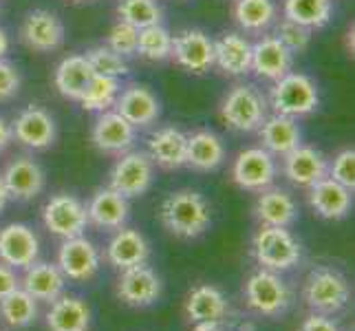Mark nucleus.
Returning <instances> with one entry per match:
<instances>
[{
    "instance_id": "obj_5",
    "label": "nucleus",
    "mask_w": 355,
    "mask_h": 331,
    "mask_svg": "<svg viewBox=\"0 0 355 331\" xmlns=\"http://www.w3.org/2000/svg\"><path fill=\"white\" fill-rule=\"evenodd\" d=\"M243 294L248 307L254 314L267 318L285 314L291 303V291L287 283L280 278L278 272H272V269H259V272H254L248 278V283H245Z\"/></svg>"
},
{
    "instance_id": "obj_28",
    "label": "nucleus",
    "mask_w": 355,
    "mask_h": 331,
    "mask_svg": "<svg viewBox=\"0 0 355 331\" xmlns=\"http://www.w3.org/2000/svg\"><path fill=\"white\" fill-rule=\"evenodd\" d=\"M22 289L31 294L35 300L42 303H53L64 294L67 287V276L60 272L55 263L46 261H35L24 269V276L20 280Z\"/></svg>"
},
{
    "instance_id": "obj_51",
    "label": "nucleus",
    "mask_w": 355,
    "mask_h": 331,
    "mask_svg": "<svg viewBox=\"0 0 355 331\" xmlns=\"http://www.w3.org/2000/svg\"><path fill=\"white\" fill-rule=\"evenodd\" d=\"M73 3H87V0H73Z\"/></svg>"
},
{
    "instance_id": "obj_34",
    "label": "nucleus",
    "mask_w": 355,
    "mask_h": 331,
    "mask_svg": "<svg viewBox=\"0 0 355 331\" xmlns=\"http://www.w3.org/2000/svg\"><path fill=\"white\" fill-rule=\"evenodd\" d=\"M334 16V0H285L283 18L302 24L311 31L322 29Z\"/></svg>"
},
{
    "instance_id": "obj_35",
    "label": "nucleus",
    "mask_w": 355,
    "mask_h": 331,
    "mask_svg": "<svg viewBox=\"0 0 355 331\" xmlns=\"http://www.w3.org/2000/svg\"><path fill=\"white\" fill-rule=\"evenodd\" d=\"M35 318H38V300L22 287L0 300V321L9 329H24L33 325Z\"/></svg>"
},
{
    "instance_id": "obj_43",
    "label": "nucleus",
    "mask_w": 355,
    "mask_h": 331,
    "mask_svg": "<svg viewBox=\"0 0 355 331\" xmlns=\"http://www.w3.org/2000/svg\"><path fill=\"white\" fill-rule=\"evenodd\" d=\"M20 84H22L20 71L3 58L0 60V102L16 97L20 91Z\"/></svg>"
},
{
    "instance_id": "obj_26",
    "label": "nucleus",
    "mask_w": 355,
    "mask_h": 331,
    "mask_svg": "<svg viewBox=\"0 0 355 331\" xmlns=\"http://www.w3.org/2000/svg\"><path fill=\"white\" fill-rule=\"evenodd\" d=\"M130 212L128 199L121 197L113 188H100L87 203L89 223L100 230H119L124 228Z\"/></svg>"
},
{
    "instance_id": "obj_22",
    "label": "nucleus",
    "mask_w": 355,
    "mask_h": 331,
    "mask_svg": "<svg viewBox=\"0 0 355 331\" xmlns=\"http://www.w3.org/2000/svg\"><path fill=\"white\" fill-rule=\"evenodd\" d=\"M256 133H259L261 148L274 157H285L302 144V130L298 121L285 115H267Z\"/></svg>"
},
{
    "instance_id": "obj_21",
    "label": "nucleus",
    "mask_w": 355,
    "mask_h": 331,
    "mask_svg": "<svg viewBox=\"0 0 355 331\" xmlns=\"http://www.w3.org/2000/svg\"><path fill=\"white\" fill-rule=\"evenodd\" d=\"M214 67L230 78H245L252 73V40L230 31L214 40Z\"/></svg>"
},
{
    "instance_id": "obj_38",
    "label": "nucleus",
    "mask_w": 355,
    "mask_h": 331,
    "mask_svg": "<svg viewBox=\"0 0 355 331\" xmlns=\"http://www.w3.org/2000/svg\"><path fill=\"white\" fill-rule=\"evenodd\" d=\"M117 16L137 29L153 27L164 22V9L159 0H119Z\"/></svg>"
},
{
    "instance_id": "obj_13",
    "label": "nucleus",
    "mask_w": 355,
    "mask_h": 331,
    "mask_svg": "<svg viewBox=\"0 0 355 331\" xmlns=\"http://www.w3.org/2000/svg\"><path fill=\"white\" fill-rule=\"evenodd\" d=\"M93 146L104 155H124L128 153L135 139H137V128L121 117L117 110H104L97 115L93 130H91Z\"/></svg>"
},
{
    "instance_id": "obj_37",
    "label": "nucleus",
    "mask_w": 355,
    "mask_h": 331,
    "mask_svg": "<svg viewBox=\"0 0 355 331\" xmlns=\"http://www.w3.org/2000/svg\"><path fill=\"white\" fill-rule=\"evenodd\" d=\"M173 53V33L164 24H153V27L139 29L137 40V56L148 60V62H166Z\"/></svg>"
},
{
    "instance_id": "obj_8",
    "label": "nucleus",
    "mask_w": 355,
    "mask_h": 331,
    "mask_svg": "<svg viewBox=\"0 0 355 331\" xmlns=\"http://www.w3.org/2000/svg\"><path fill=\"white\" fill-rule=\"evenodd\" d=\"M42 223L51 235L60 239L80 237L89 226L87 205L76 194L58 192L42 207Z\"/></svg>"
},
{
    "instance_id": "obj_2",
    "label": "nucleus",
    "mask_w": 355,
    "mask_h": 331,
    "mask_svg": "<svg viewBox=\"0 0 355 331\" xmlns=\"http://www.w3.org/2000/svg\"><path fill=\"white\" fill-rule=\"evenodd\" d=\"M267 104L276 115H285L291 119L307 117L320 106V89L307 73L289 71L287 76L272 82Z\"/></svg>"
},
{
    "instance_id": "obj_46",
    "label": "nucleus",
    "mask_w": 355,
    "mask_h": 331,
    "mask_svg": "<svg viewBox=\"0 0 355 331\" xmlns=\"http://www.w3.org/2000/svg\"><path fill=\"white\" fill-rule=\"evenodd\" d=\"M11 144H14V128L5 117H0V153H5Z\"/></svg>"
},
{
    "instance_id": "obj_47",
    "label": "nucleus",
    "mask_w": 355,
    "mask_h": 331,
    "mask_svg": "<svg viewBox=\"0 0 355 331\" xmlns=\"http://www.w3.org/2000/svg\"><path fill=\"white\" fill-rule=\"evenodd\" d=\"M194 331H225L223 323H199L194 325Z\"/></svg>"
},
{
    "instance_id": "obj_23",
    "label": "nucleus",
    "mask_w": 355,
    "mask_h": 331,
    "mask_svg": "<svg viewBox=\"0 0 355 331\" xmlns=\"http://www.w3.org/2000/svg\"><path fill=\"white\" fill-rule=\"evenodd\" d=\"M307 201L313 207V212L322 219H345L351 212L353 192L342 183L324 177L311 188H307Z\"/></svg>"
},
{
    "instance_id": "obj_17",
    "label": "nucleus",
    "mask_w": 355,
    "mask_h": 331,
    "mask_svg": "<svg viewBox=\"0 0 355 331\" xmlns=\"http://www.w3.org/2000/svg\"><path fill=\"white\" fill-rule=\"evenodd\" d=\"M293 71V53L276 35H261L252 42V73L261 80L276 82Z\"/></svg>"
},
{
    "instance_id": "obj_45",
    "label": "nucleus",
    "mask_w": 355,
    "mask_h": 331,
    "mask_svg": "<svg viewBox=\"0 0 355 331\" xmlns=\"http://www.w3.org/2000/svg\"><path fill=\"white\" fill-rule=\"evenodd\" d=\"M18 287H20V278L16 274V269L0 263V300L9 296L11 291H16Z\"/></svg>"
},
{
    "instance_id": "obj_10",
    "label": "nucleus",
    "mask_w": 355,
    "mask_h": 331,
    "mask_svg": "<svg viewBox=\"0 0 355 331\" xmlns=\"http://www.w3.org/2000/svg\"><path fill=\"white\" fill-rule=\"evenodd\" d=\"M64 22L49 9H33L20 24L22 44L35 53H51L64 44Z\"/></svg>"
},
{
    "instance_id": "obj_18",
    "label": "nucleus",
    "mask_w": 355,
    "mask_h": 331,
    "mask_svg": "<svg viewBox=\"0 0 355 331\" xmlns=\"http://www.w3.org/2000/svg\"><path fill=\"white\" fill-rule=\"evenodd\" d=\"M115 110L135 128H148L162 115V102L148 87L130 84L119 91Z\"/></svg>"
},
{
    "instance_id": "obj_12",
    "label": "nucleus",
    "mask_w": 355,
    "mask_h": 331,
    "mask_svg": "<svg viewBox=\"0 0 355 331\" xmlns=\"http://www.w3.org/2000/svg\"><path fill=\"white\" fill-rule=\"evenodd\" d=\"M170 58L190 73L210 71L214 67V40L201 29H183L173 35V53Z\"/></svg>"
},
{
    "instance_id": "obj_29",
    "label": "nucleus",
    "mask_w": 355,
    "mask_h": 331,
    "mask_svg": "<svg viewBox=\"0 0 355 331\" xmlns=\"http://www.w3.org/2000/svg\"><path fill=\"white\" fill-rule=\"evenodd\" d=\"M225 162V144L214 130H194L188 135L186 166L199 173H210Z\"/></svg>"
},
{
    "instance_id": "obj_44",
    "label": "nucleus",
    "mask_w": 355,
    "mask_h": 331,
    "mask_svg": "<svg viewBox=\"0 0 355 331\" xmlns=\"http://www.w3.org/2000/svg\"><path fill=\"white\" fill-rule=\"evenodd\" d=\"M300 331H340V329H338V325H336L329 316H324V314H315V312H313V314H309V316L302 321Z\"/></svg>"
},
{
    "instance_id": "obj_20",
    "label": "nucleus",
    "mask_w": 355,
    "mask_h": 331,
    "mask_svg": "<svg viewBox=\"0 0 355 331\" xmlns=\"http://www.w3.org/2000/svg\"><path fill=\"white\" fill-rule=\"evenodd\" d=\"M329 162L313 146H298L283 157V175L296 188H311L313 183L327 177Z\"/></svg>"
},
{
    "instance_id": "obj_19",
    "label": "nucleus",
    "mask_w": 355,
    "mask_h": 331,
    "mask_svg": "<svg viewBox=\"0 0 355 331\" xmlns=\"http://www.w3.org/2000/svg\"><path fill=\"white\" fill-rule=\"evenodd\" d=\"M0 177L9 192V199L16 201H31L44 190V170L31 157H16L7 164Z\"/></svg>"
},
{
    "instance_id": "obj_42",
    "label": "nucleus",
    "mask_w": 355,
    "mask_h": 331,
    "mask_svg": "<svg viewBox=\"0 0 355 331\" xmlns=\"http://www.w3.org/2000/svg\"><path fill=\"white\" fill-rule=\"evenodd\" d=\"M327 177H331L334 181L342 183V186L353 192V188H355V151L353 148L340 151L334 159V164H329Z\"/></svg>"
},
{
    "instance_id": "obj_39",
    "label": "nucleus",
    "mask_w": 355,
    "mask_h": 331,
    "mask_svg": "<svg viewBox=\"0 0 355 331\" xmlns=\"http://www.w3.org/2000/svg\"><path fill=\"white\" fill-rule=\"evenodd\" d=\"M84 56H87V60H89V65H91L95 76L121 80V78H126L128 71H130L126 58H121L119 53H115L113 49H108L106 44L93 46Z\"/></svg>"
},
{
    "instance_id": "obj_48",
    "label": "nucleus",
    "mask_w": 355,
    "mask_h": 331,
    "mask_svg": "<svg viewBox=\"0 0 355 331\" xmlns=\"http://www.w3.org/2000/svg\"><path fill=\"white\" fill-rule=\"evenodd\" d=\"M7 51H9V35L3 27H0V60L7 56Z\"/></svg>"
},
{
    "instance_id": "obj_33",
    "label": "nucleus",
    "mask_w": 355,
    "mask_h": 331,
    "mask_svg": "<svg viewBox=\"0 0 355 331\" xmlns=\"http://www.w3.org/2000/svg\"><path fill=\"white\" fill-rule=\"evenodd\" d=\"M232 18L245 33H265L278 20L276 0H234Z\"/></svg>"
},
{
    "instance_id": "obj_32",
    "label": "nucleus",
    "mask_w": 355,
    "mask_h": 331,
    "mask_svg": "<svg viewBox=\"0 0 355 331\" xmlns=\"http://www.w3.org/2000/svg\"><path fill=\"white\" fill-rule=\"evenodd\" d=\"M93 76L95 73L89 65L87 56H67L62 62L58 65L53 82L60 95L67 97V100L80 102V97L84 89L89 87Z\"/></svg>"
},
{
    "instance_id": "obj_40",
    "label": "nucleus",
    "mask_w": 355,
    "mask_h": 331,
    "mask_svg": "<svg viewBox=\"0 0 355 331\" xmlns=\"http://www.w3.org/2000/svg\"><path fill=\"white\" fill-rule=\"evenodd\" d=\"M274 27H276L274 35L289 49V51H291L293 56L304 53V51L309 49L311 38H313V31H311V29L302 27V24L293 22V20H289V18H280V20H276V22H274Z\"/></svg>"
},
{
    "instance_id": "obj_27",
    "label": "nucleus",
    "mask_w": 355,
    "mask_h": 331,
    "mask_svg": "<svg viewBox=\"0 0 355 331\" xmlns=\"http://www.w3.org/2000/svg\"><path fill=\"white\" fill-rule=\"evenodd\" d=\"M254 214L261 221V226L274 228H291L298 219V203L287 190L265 188L259 192V199L254 205Z\"/></svg>"
},
{
    "instance_id": "obj_50",
    "label": "nucleus",
    "mask_w": 355,
    "mask_h": 331,
    "mask_svg": "<svg viewBox=\"0 0 355 331\" xmlns=\"http://www.w3.org/2000/svg\"><path fill=\"white\" fill-rule=\"evenodd\" d=\"M239 331H256V325L252 321H245V323L239 325Z\"/></svg>"
},
{
    "instance_id": "obj_41",
    "label": "nucleus",
    "mask_w": 355,
    "mask_h": 331,
    "mask_svg": "<svg viewBox=\"0 0 355 331\" xmlns=\"http://www.w3.org/2000/svg\"><path fill=\"white\" fill-rule=\"evenodd\" d=\"M137 40H139V29L124 20H117L106 35V46L113 49L121 58H132L137 56Z\"/></svg>"
},
{
    "instance_id": "obj_11",
    "label": "nucleus",
    "mask_w": 355,
    "mask_h": 331,
    "mask_svg": "<svg viewBox=\"0 0 355 331\" xmlns=\"http://www.w3.org/2000/svg\"><path fill=\"white\" fill-rule=\"evenodd\" d=\"M102 256L100 250L95 248V243L89 241L84 235L73 237V239H64V243L60 245L58 250V267L60 272L67 276V280H78V283H84V280H91L97 269H100Z\"/></svg>"
},
{
    "instance_id": "obj_25",
    "label": "nucleus",
    "mask_w": 355,
    "mask_h": 331,
    "mask_svg": "<svg viewBox=\"0 0 355 331\" xmlns=\"http://www.w3.org/2000/svg\"><path fill=\"white\" fill-rule=\"evenodd\" d=\"M150 256V245L146 237L137 230L130 228H119L113 239L106 245V261L113 267L128 269L135 265H144Z\"/></svg>"
},
{
    "instance_id": "obj_15",
    "label": "nucleus",
    "mask_w": 355,
    "mask_h": 331,
    "mask_svg": "<svg viewBox=\"0 0 355 331\" xmlns=\"http://www.w3.org/2000/svg\"><path fill=\"white\" fill-rule=\"evenodd\" d=\"M117 296L130 307H150L162 296V278L146 263L121 269V276L117 280Z\"/></svg>"
},
{
    "instance_id": "obj_16",
    "label": "nucleus",
    "mask_w": 355,
    "mask_h": 331,
    "mask_svg": "<svg viewBox=\"0 0 355 331\" xmlns=\"http://www.w3.org/2000/svg\"><path fill=\"white\" fill-rule=\"evenodd\" d=\"M40 256L38 235L24 223H9L0 230V263L27 269Z\"/></svg>"
},
{
    "instance_id": "obj_1",
    "label": "nucleus",
    "mask_w": 355,
    "mask_h": 331,
    "mask_svg": "<svg viewBox=\"0 0 355 331\" xmlns=\"http://www.w3.org/2000/svg\"><path fill=\"white\" fill-rule=\"evenodd\" d=\"M159 217L170 235L186 241L201 237L212 223L210 203L205 201L201 192L190 188L170 192L162 203Z\"/></svg>"
},
{
    "instance_id": "obj_31",
    "label": "nucleus",
    "mask_w": 355,
    "mask_h": 331,
    "mask_svg": "<svg viewBox=\"0 0 355 331\" xmlns=\"http://www.w3.org/2000/svg\"><path fill=\"white\" fill-rule=\"evenodd\" d=\"M49 331H89L91 327V309L82 298L60 296L51 303L46 312Z\"/></svg>"
},
{
    "instance_id": "obj_4",
    "label": "nucleus",
    "mask_w": 355,
    "mask_h": 331,
    "mask_svg": "<svg viewBox=\"0 0 355 331\" xmlns=\"http://www.w3.org/2000/svg\"><path fill=\"white\" fill-rule=\"evenodd\" d=\"M252 252L259 265H263V269H272V272H287L298 265L302 256L300 243L293 239L289 228L274 226H261L252 239Z\"/></svg>"
},
{
    "instance_id": "obj_30",
    "label": "nucleus",
    "mask_w": 355,
    "mask_h": 331,
    "mask_svg": "<svg viewBox=\"0 0 355 331\" xmlns=\"http://www.w3.org/2000/svg\"><path fill=\"white\" fill-rule=\"evenodd\" d=\"M230 312V305L223 291L214 285H199L188 294L186 316L192 325L199 323H223Z\"/></svg>"
},
{
    "instance_id": "obj_36",
    "label": "nucleus",
    "mask_w": 355,
    "mask_h": 331,
    "mask_svg": "<svg viewBox=\"0 0 355 331\" xmlns=\"http://www.w3.org/2000/svg\"><path fill=\"white\" fill-rule=\"evenodd\" d=\"M121 91V84L115 78H104V76H93L89 87L84 89L80 104L84 110H93V113H104L111 110L117 102V95Z\"/></svg>"
},
{
    "instance_id": "obj_3",
    "label": "nucleus",
    "mask_w": 355,
    "mask_h": 331,
    "mask_svg": "<svg viewBox=\"0 0 355 331\" xmlns=\"http://www.w3.org/2000/svg\"><path fill=\"white\" fill-rule=\"evenodd\" d=\"M218 113L227 128L236 133H254L269 115V104L254 84H236L225 93Z\"/></svg>"
},
{
    "instance_id": "obj_6",
    "label": "nucleus",
    "mask_w": 355,
    "mask_h": 331,
    "mask_svg": "<svg viewBox=\"0 0 355 331\" xmlns=\"http://www.w3.org/2000/svg\"><path fill=\"white\" fill-rule=\"evenodd\" d=\"M302 294L307 307L315 314H324V316L342 312L347 307L351 296L347 278L329 267L313 269L307 276V280H304Z\"/></svg>"
},
{
    "instance_id": "obj_7",
    "label": "nucleus",
    "mask_w": 355,
    "mask_h": 331,
    "mask_svg": "<svg viewBox=\"0 0 355 331\" xmlns=\"http://www.w3.org/2000/svg\"><path fill=\"white\" fill-rule=\"evenodd\" d=\"M155 181V164L144 151H128L119 155L111 170V186L121 197L135 199L148 192V188Z\"/></svg>"
},
{
    "instance_id": "obj_14",
    "label": "nucleus",
    "mask_w": 355,
    "mask_h": 331,
    "mask_svg": "<svg viewBox=\"0 0 355 331\" xmlns=\"http://www.w3.org/2000/svg\"><path fill=\"white\" fill-rule=\"evenodd\" d=\"M14 128V142H18L24 148L44 151L55 142V119L42 106H27L20 110L18 117L11 121Z\"/></svg>"
},
{
    "instance_id": "obj_9",
    "label": "nucleus",
    "mask_w": 355,
    "mask_h": 331,
    "mask_svg": "<svg viewBox=\"0 0 355 331\" xmlns=\"http://www.w3.org/2000/svg\"><path fill=\"white\" fill-rule=\"evenodd\" d=\"M276 175H278L276 157L269 155L261 146L241 151L234 159V164H232V181L241 190L248 192H261L269 188L274 183Z\"/></svg>"
},
{
    "instance_id": "obj_24",
    "label": "nucleus",
    "mask_w": 355,
    "mask_h": 331,
    "mask_svg": "<svg viewBox=\"0 0 355 331\" xmlns=\"http://www.w3.org/2000/svg\"><path fill=\"white\" fill-rule=\"evenodd\" d=\"M188 135L177 126L157 128L148 139V157L164 170H179L186 166Z\"/></svg>"
},
{
    "instance_id": "obj_49",
    "label": "nucleus",
    "mask_w": 355,
    "mask_h": 331,
    "mask_svg": "<svg viewBox=\"0 0 355 331\" xmlns=\"http://www.w3.org/2000/svg\"><path fill=\"white\" fill-rule=\"evenodd\" d=\"M9 203V192L5 188V183H3V177H0V212L5 210V205Z\"/></svg>"
}]
</instances>
